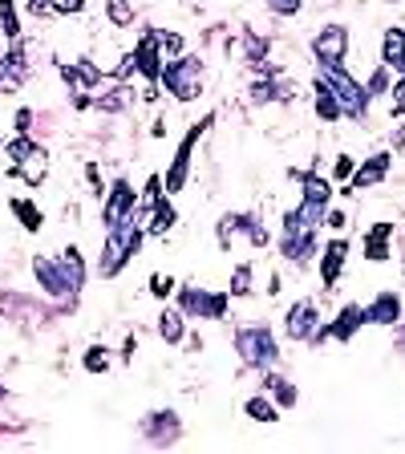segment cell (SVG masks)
<instances>
[{
    "label": "cell",
    "instance_id": "cell-39",
    "mask_svg": "<svg viewBox=\"0 0 405 454\" xmlns=\"http://www.w3.org/2000/svg\"><path fill=\"white\" fill-rule=\"evenodd\" d=\"M105 20L113 28H130L138 20V9H134V0H105Z\"/></svg>",
    "mask_w": 405,
    "mask_h": 454
},
{
    "label": "cell",
    "instance_id": "cell-17",
    "mask_svg": "<svg viewBox=\"0 0 405 454\" xmlns=\"http://www.w3.org/2000/svg\"><path fill=\"white\" fill-rule=\"evenodd\" d=\"M316 252H321V247H316V227H308V231H284L280 236V255L288 268H300L304 272Z\"/></svg>",
    "mask_w": 405,
    "mask_h": 454
},
{
    "label": "cell",
    "instance_id": "cell-37",
    "mask_svg": "<svg viewBox=\"0 0 405 454\" xmlns=\"http://www.w3.org/2000/svg\"><path fill=\"white\" fill-rule=\"evenodd\" d=\"M37 142H33V134H12V138H4V159H9V175H17V167L25 162V154L33 151Z\"/></svg>",
    "mask_w": 405,
    "mask_h": 454
},
{
    "label": "cell",
    "instance_id": "cell-33",
    "mask_svg": "<svg viewBox=\"0 0 405 454\" xmlns=\"http://www.w3.org/2000/svg\"><path fill=\"white\" fill-rule=\"evenodd\" d=\"M244 414L252 418V422H264V426H272V422H280V414H284V410L276 406V402L264 394V389H260V394L244 397Z\"/></svg>",
    "mask_w": 405,
    "mask_h": 454
},
{
    "label": "cell",
    "instance_id": "cell-41",
    "mask_svg": "<svg viewBox=\"0 0 405 454\" xmlns=\"http://www.w3.org/2000/svg\"><path fill=\"white\" fill-rule=\"evenodd\" d=\"M110 357L113 353L105 349V345H90V349L82 353V369L85 373H110Z\"/></svg>",
    "mask_w": 405,
    "mask_h": 454
},
{
    "label": "cell",
    "instance_id": "cell-45",
    "mask_svg": "<svg viewBox=\"0 0 405 454\" xmlns=\"http://www.w3.org/2000/svg\"><path fill=\"white\" fill-rule=\"evenodd\" d=\"M353 170H357V159H353V154H337V162H332V179H337V183H349Z\"/></svg>",
    "mask_w": 405,
    "mask_h": 454
},
{
    "label": "cell",
    "instance_id": "cell-2",
    "mask_svg": "<svg viewBox=\"0 0 405 454\" xmlns=\"http://www.w3.org/2000/svg\"><path fill=\"white\" fill-rule=\"evenodd\" d=\"M215 118H219V114H215V110H207L203 118H199V122H191V126H187V134H183L179 142H175V154H170L167 170H162V183H167V195H170V199L187 191L191 170H195V151H199V142L207 138L211 126H215Z\"/></svg>",
    "mask_w": 405,
    "mask_h": 454
},
{
    "label": "cell",
    "instance_id": "cell-26",
    "mask_svg": "<svg viewBox=\"0 0 405 454\" xmlns=\"http://www.w3.org/2000/svg\"><path fill=\"white\" fill-rule=\"evenodd\" d=\"M134 106V85L130 82H110L102 94H94L97 114H126Z\"/></svg>",
    "mask_w": 405,
    "mask_h": 454
},
{
    "label": "cell",
    "instance_id": "cell-19",
    "mask_svg": "<svg viewBox=\"0 0 405 454\" xmlns=\"http://www.w3.org/2000/svg\"><path fill=\"white\" fill-rule=\"evenodd\" d=\"M345 260H349V239L337 236L316 252V272H321V284L324 288H337L340 284V272H345Z\"/></svg>",
    "mask_w": 405,
    "mask_h": 454
},
{
    "label": "cell",
    "instance_id": "cell-23",
    "mask_svg": "<svg viewBox=\"0 0 405 454\" xmlns=\"http://www.w3.org/2000/svg\"><path fill=\"white\" fill-rule=\"evenodd\" d=\"M260 389H264V394L272 397L280 410H296V406H300V389L284 378V373H276V365L260 373Z\"/></svg>",
    "mask_w": 405,
    "mask_h": 454
},
{
    "label": "cell",
    "instance_id": "cell-1",
    "mask_svg": "<svg viewBox=\"0 0 405 454\" xmlns=\"http://www.w3.org/2000/svg\"><path fill=\"white\" fill-rule=\"evenodd\" d=\"M142 244H146V223H142V215L122 219L118 227H110V231H105L94 272L102 276V280H113V276H122L126 264H130V260H138Z\"/></svg>",
    "mask_w": 405,
    "mask_h": 454
},
{
    "label": "cell",
    "instance_id": "cell-6",
    "mask_svg": "<svg viewBox=\"0 0 405 454\" xmlns=\"http://www.w3.org/2000/svg\"><path fill=\"white\" fill-rule=\"evenodd\" d=\"M175 304L187 312V321L215 325V321H227V312H231V293H211V288H199V284H191V280H179Z\"/></svg>",
    "mask_w": 405,
    "mask_h": 454
},
{
    "label": "cell",
    "instance_id": "cell-12",
    "mask_svg": "<svg viewBox=\"0 0 405 454\" xmlns=\"http://www.w3.org/2000/svg\"><path fill=\"white\" fill-rule=\"evenodd\" d=\"M312 57L316 66H345L349 57V28L345 25H324L321 33H312Z\"/></svg>",
    "mask_w": 405,
    "mask_h": 454
},
{
    "label": "cell",
    "instance_id": "cell-3",
    "mask_svg": "<svg viewBox=\"0 0 405 454\" xmlns=\"http://www.w3.org/2000/svg\"><path fill=\"white\" fill-rule=\"evenodd\" d=\"M159 85L167 90L179 106H191L203 98V85H207V61L203 53H183V57H167L162 66Z\"/></svg>",
    "mask_w": 405,
    "mask_h": 454
},
{
    "label": "cell",
    "instance_id": "cell-52",
    "mask_svg": "<svg viewBox=\"0 0 405 454\" xmlns=\"http://www.w3.org/2000/svg\"><path fill=\"white\" fill-rule=\"evenodd\" d=\"M345 219H349V215H345L340 207H329V211H324V227H332V231H340V227H345Z\"/></svg>",
    "mask_w": 405,
    "mask_h": 454
},
{
    "label": "cell",
    "instance_id": "cell-54",
    "mask_svg": "<svg viewBox=\"0 0 405 454\" xmlns=\"http://www.w3.org/2000/svg\"><path fill=\"white\" fill-rule=\"evenodd\" d=\"M151 134H154V138H162V134H167V122H162V118H154V126H151Z\"/></svg>",
    "mask_w": 405,
    "mask_h": 454
},
{
    "label": "cell",
    "instance_id": "cell-13",
    "mask_svg": "<svg viewBox=\"0 0 405 454\" xmlns=\"http://www.w3.org/2000/svg\"><path fill=\"white\" fill-rule=\"evenodd\" d=\"M57 74H61V82L69 85V94H82V90H90L94 94L102 82H110V74H105L102 66H97L94 57H77V61H57Z\"/></svg>",
    "mask_w": 405,
    "mask_h": 454
},
{
    "label": "cell",
    "instance_id": "cell-40",
    "mask_svg": "<svg viewBox=\"0 0 405 454\" xmlns=\"http://www.w3.org/2000/svg\"><path fill=\"white\" fill-rule=\"evenodd\" d=\"M146 288H151L154 301L167 304L170 296L179 293V276H170V272H151V280H146Z\"/></svg>",
    "mask_w": 405,
    "mask_h": 454
},
{
    "label": "cell",
    "instance_id": "cell-53",
    "mask_svg": "<svg viewBox=\"0 0 405 454\" xmlns=\"http://www.w3.org/2000/svg\"><path fill=\"white\" fill-rule=\"evenodd\" d=\"M134 349H138V337H134V333H126V340H122V361H126V365L134 361Z\"/></svg>",
    "mask_w": 405,
    "mask_h": 454
},
{
    "label": "cell",
    "instance_id": "cell-44",
    "mask_svg": "<svg viewBox=\"0 0 405 454\" xmlns=\"http://www.w3.org/2000/svg\"><path fill=\"white\" fill-rule=\"evenodd\" d=\"M300 9H304V0H268V12H272V17H280V20L300 17Z\"/></svg>",
    "mask_w": 405,
    "mask_h": 454
},
{
    "label": "cell",
    "instance_id": "cell-20",
    "mask_svg": "<svg viewBox=\"0 0 405 454\" xmlns=\"http://www.w3.org/2000/svg\"><path fill=\"white\" fill-rule=\"evenodd\" d=\"M389 167H393V154H389V151H378L373 159L357 162V170H353V179H349V187H345V195L365 191V187H381V183L389 179Z\"/></svg>",
    "mask_w": 405,
    "mask_h": 454
},
{
    "label": "cell",
    "instance_id": "cell-31",
    "mask_svg": "<svg viewBox=\"0 0 405 454\" xmlns=\"http://www.w3.org/2000/svg\"><path fill=\"white\" fill-rule=\"evenodd\" d=\"M17 179H25L28 187H41V183L49 179V151L45 146H33V151L25 154V162L17 167Z\"/></svg>",
    "mask_w": 405,
    "mask_h": 454
},
{
    "label": "cell",
    "instance_id": "cell-51",
    "mask_svg": "<svg viewBox=\"0 0 405 454\" xmlns=\"http://www.w3.org/2000/svg\"><path fill=\"white\" fill-rule=\"evenodd\" d=\"M85 179H90L94 195H105V183H102V175H97V162H85Z\"/></svg>",
    "mask_w": 405,
    "mask_h": 454
},
{
    "label": "cell",
    "instance_id": "cell-4",
    "mask_svg": "<svg viewBox=\"0 0 405 454\" xmlns=\"http://www.w3.org/2000/svg\"><path fill=\"white\" fill-rule=\"evenodd\" d=\"M231 345H236L244 369H260V373H264V369L280 365V340H276V333L260 321L239 325L236 337H231Z\"/></svg>",
    "mask_w": 405,
    "mask_h": 454
},
{
    "label": "cell",
    "instance_id": "cell-25",
    "mask_svg": "<svg viewBox=\"0 0 405 454\" xmlns=\"http://www.w3.org/2000/svg\"><path fill=\"white\" fill-rule=\"evenodd\" d=\"M142 223H146V236H170L175 227H179V207H175V199L162 195L159 203H154L146 215H142Z\"/></svg>",
    "mask_w": 405,
    "mask_h": 454
},
{
    "label": "cell",
    "instance_id": "cell-21",
    "mask_svg": "<svg viewBox=\"0 0 405 454\" xmlns=\"http://www.w3.org/2000/svg\"><path fill=\"white\" fill-rule=\"evenodd\" d=\"M401 317L405 309L397 293H378L365 304V325H378V329H393V325H401Z\"/></svg>",
    "mask_w": 405,
    "mask_h": 454
},
{
    "label": "cell",
    "instance_id": "cell-24",
    "mask_svg": "<svg viewBox=\"0 0 405 454\" xmlns=\"http://www.w3.org/2000/svg\"><path fill=\"white\" fill-rule=\"evenodd\" d=\"M187 333H191V325H187V312L179 309V304H162V312H159V337L167 340L170 349H179V345H187Z\"/></svg>",
    "mask_w": 405,
    "mask_h": 454
},
{
    "label": "cell",
    "instance_id": "cell-10",
    "mask_svg": "<svg viewBox=\"0 0 405 454\" xmlns=\"http://www.w3.org/2000/svg\"><path fill=\"white\" fill-rule=\"evenodd\" d=\"M33 280L41 284L45 301L61 304V312H74L77 309V293L69 288V280H66V272H61V264H57V260H49V255H33Z\"/></svg>",
    "mask_w": 405,
    "mask_h": 454
},
{
    "label": "cell",
    "instance_id": "cell-16",
    "mask_svg": "<svg viewBox=\"0 0 405 454\" xmlns=\"http://www.w3.org/2000/svg\"><path fill=\"white\" fill-rule=\"evenodd\" d=\"M361 325H365V309H361V304H353V301L340 304V312L332 317V325H321V329H316L312 345H324V340H353Z\"/></svg>",
    "mask_w": 405,
    "mask_h": 454
},
{
    "label": "cell",
    "instance_id": "cell-29",
    "mask_svg": "<svg viewBox=\"0 0 405 454\" xmlns=\"http://www.w3.org/2000/svg\"><path fill=\"white\" fill-rule=\"evenodd\" d=\"M231 219H236V236L247 239L252 247H268V244H272V231L264 227L260 211H231Z\"/></svg>",
    "mask_w": 405,
    "mask_h": 454
},
{
    "label": "cell",
    "instance_id": "cell-14",
    "mask_svg": "<svg viewBox=\"0 0 405 454\" xmlns=\"http://www.w3.org/2000/svg\"><path fill=\"white\" fill-rule=\"evenodd\" d=\"M28 74H33V66H28V45H25V37H20L0 53V94H17L20 85L28 82Z\"/></svg>",
    "mask_w": 405,
    "mask_h": 454
},
{
    "label": "cell",
    "instance_id": "cell-35",
    "mask_svg": "<svg viewBox=\"0 0 405 454\" xmlns=\"http://www.w3.org/2000/svg\"><path fill=\"white\" fill-rule=\"evenodd\" d=\"M227 293H231V301H247V296H255V268L247 264V260L236 264V272H231V280H227Z\"/></svg>",
    "mask_w": 405,
    "mask_h": 454
},
{
    "label": "cell",
    "instance_id": "cell-43",
    "mask_svg": "<svg viewBox=\"0 0 405 454\" xmlns=\"http://www.w3.org/2000/svg\"><path fill=\"white\" fill-rule=\"evenodd\" d=\"M159 41H162V57H183L187 53V37L175 33V28H159Z\"/></svg>",
    "mask_w": 405,
    "mask_h": 454
},
{
    "label": "cell",
    "instance_id": "cell-38",
    "mask_svg": "<svg viewBox=\"0 0 405 454\" xmlns=\"http://www.w3.org/2000/svg\"><path fill=\"white\" fill-rule=\"evenodd\" d=\"M0 37L9 41V45L25 37V28H20V12H17L12 0H0Z\"/></svg>",
    "mask_w": 405,
    "mask_h": 454
},
{
    "label": "cell",
    "instance_id": "cell-49",
    "mask_svg": "<svg viewBox=\"0 0 405 454\" xmlns=\"http://www.w3.org/2000/svg\"><path fill=\"white\" fill-rule=\"evenodd\" d=\"M389 98H393V110L405 114V74H397V82H393V90H389Z\"/></svg>",
    "mask_w": 405,
    "mask_h": 454
},
{
    "label": "cell",
    "instance_id": "cell-32",
    "mask_svg": "<svg viewBox=\"0 0 405 454\" xmlns=\"http://www.w3.org/2000/svg\"><path fill=\"white\" fill-rule=\"evenodd\" d=\"M312 110H316V118H321L324 126H329V122H340V118H345L340 102L332 98V90H329L324 82H312Z\"/></svg>",
    "mask_w": 405,
    "mask_h": 454
},
{
    "label": "cell",
    "instance_id": "cell-42",
    "mask_svg": "<svg viewBox=\"0 0 405 454\" xmlns=\"http://www.w3.org/2000/svg\"><path fill=\"white\" fill-rule=\"evenodd\" d=\"M236 219H231V211H227V215H219V223H215V244L223 247V252H231V247H236Z\"/></svg>",
    "mask_w": 405,
    "mask_h": 454
},
{
    "label": "cell",
    "instance_id": "cell-56",
    "mask_svg": "<svg viewBox=\"0 0 405 454\" xmlns=\"http://www.w3.org/2000/svg\"><path fill=\"white\" fill-rule=\"evenodd\" d=\"M0 146H4V138H0Z\"/></svg>",
    "mask_w": 405,
    "mask_h": 454
},
{
    "label": "cell",
    "instance_id": "cell-22",
    "mask_svg": "<svg viewBox=\"0 0 405 454\" xmlns=\"http://www.w3.org/2000/svg\"><path fill=\"white\" fill-rule=\"evenodd\" d=\"M247 98H252V106L288 102V98H292V85L280 82V74H255V82L247 85Z\"/></svg>",
    "mask_w": 405,
    "mask_h": 454
},
{
    "label": "cell",
    "instance_id": "cell-18",
    "mask_svg": "<svg viewBox=\"0 0 405 454\" xmlns=\"http://www.w3.org/2000/svg\"><path fill=\"white\" fill-rule=\"evenodd\" d=\"M239 53H244V66L252 69V74H280V69L268 61V53H272V37L255 33V28H244V33H239Z\"/></svg>",
    "mask_w": 405,
    "mask_h": 454
},
{
    "label": "cell",
    "instance_id": "cell-8",
    "mask_svg": "<svg viewBox=\"0 0 405 454\" xmlns=\"http://www.w3.org/2000/svg\"><path fill=\"white\" fill-rule=\"evenodd\" d=\"M292 179L300 183V211L312 227H324V211L332 207V179L316 175V170H292Z\"/></svg>",
    "mask_w": 405,
    "mask_h": 454
},
{
    "label": "cell",
    "instance_id": "cell-47",
    "mask_svg": "<svg viewBox=\"0 0 405 454\" xmlns=\"http://www.w3.org/2000/svg\"><path fill=\"white\" fill-rule=\"evenodd\" d=\"M53 4V17H77L85 12V0H49Z\"/></svg>",
    "mask_w": 405,
    "mask_h": 454
},
{
    "label": "cell",
    "instance_id": "cell-9",
    "mask_svg": "<svg viewBox=\"0 0 405 454\" xmlns=\"http://www.w3.org/2000/svg\"><path fill=\"white\" fill-rule=\"evenodd\" d=\"M138 434L146 446H154V450H170V446H179L183 442V418L179 410H151V414H142L138 422Z\"/></svg>",
    "mask_w": 405,
    "mask_h": 454
},
{
    "label": "cell",
    "instance_id": "cell-50",
    "mask_svg": "<svg viewBox=\"0 0 405 454\" xmlns=\"http://www.w3.org/2000/svg\"><path fill=\"white\" fill-rule=\"evenodd\" d=\"M28 17L49 20V17H53V4H49V0H28Z\"/></svg>",
    "mask_w": 405,
    "mask_h": 454
},
{
    "label": "cell",
    "instance_id": "cell-34",
    "mask_svg": "<svg viewBox=\"0 0 405 454\" xmlns=\"http://www.w3.org/2000/svg\"><path fill=\"white\" fill-rule=\"evenodd\" d=\"M9 211H12V215H17V223L25 227V231H33V236H37L41 227H45V215H41V207H37V203H33V199H28V195L9 199Z\"/></svg>",
    "mask_w": 405,
    "mask_h": 454
},
{
    "label": "cell",
    "instance_id": "cell-27",
    "mask_svg": "<svg viewBox=\"0 0 405 454\" xmlns=\"http://www.w3.org/2000/svg\"><path fill=\"white\" fill-rule=\"evenodd\" d=\"M389 239H393V223H386V219H381V223H373L365 231V260L369 264H389V260H393V252H389Z\"/></svg>",
    "mask_w": 405,
    "mask_h": 454
},
{
    "label": "cell",
    "instance_id": "cell-15",
    "mask_svg": "<svg viewBox=\"0 0 405 454\" xmlns=\"http://www.w3.org/2000/svg\"><path fill=\"white\" fill-rule=\"evenodd\" d=\"M316 329H321V317H316V301H308V296L284 312V337L296 340V345H312Z\"/></svg>",
    "mask_w": 405,
    "mask_h": 454
},
{
    "label": "cell",
    "instance_id": "cell-28",
    "mask_svg": "<svg viewBox=\"0 0 405 454\" xmlns=\"http://www.w3.org/2000/svg\"><path fill=\"white\" fill-rule=\"evenodd\" d=\"M381 66L389 74H405V28L401 25H389L381 33Z\"/></svg>",
    "mask_w": 405,
    "mask_h": 454
},
{
    "label": "cell",
    "instance_id": "cell-11",
    "mask_svg": "<svg viewBox=\"0 0 405 454\" xmlns=\"http://www.w3.org/2000/svg\"><path fill=\"white\" fill-rule=\"evenodd\" d=\"M130 215H138V191H134V183L126 175H118L102 195V227L110 231V227H118Z\"/></svg>",
    "mask_w": 405,
    "mask_h": 454
},
{
    "label": "cell",
    "instance_id": "cell-5",
    "mask_svg": "<svg viewBox=\"0 0 405 454\" xmlns=\"http://www.w3.org/2000/svg\"><path fill=\"white\" fill-rule=\"evenodd\" d=\"M316 82H324L332 90L345 118H353V122H365L369 118V90L345 66H316Z\"/></svg>",
    "mask_w": 405,
    "mask_h": 454
},
{
    "label": "cell",
    "instance_id": "cell-55",
    "mask_svg": "<svg viewBox=\"0 0 405 454\" xmlns=\"http://www.w3.org/2000/svg\"><path fill=\"white\" fill-rule=\"evenodd\" d=\"M0 402H9V386L4 381H0Z\"/></svg>",
    "mask_w": 405,
    "mask_h": 454
},
{
    "label": "cell",
    "instance_id": "cell-7",
    "mask_svg": "<svg viewBox=\"0 0 405 454\" xmlns=\"http://www.w3.org/2000/svg\"><path fill=\"white\" fill-rule=\"evenodd\" d=\"M134 57V77H142L146 82V90H142V102H159V77H162V66H167V57H162V41H159V28H142L138 45L130 49Z\"/></svg>",
    "mask_w": 405,
    "mask_h": 454
},
{
    "label": "cell",
    "instance_id": "cell-48",
    "mask_svg": "<svg viewBox=\"0 0 405 454\" xmlns=\"http://www.w3.org/2000/svg\"><path fill=\"white\" fill-rule=\"evenodd\" d=\"M33 122H37V114L28 110V106H20L17 118H12V126H17V134H33Z\"/></svg>",
    "mask_w": 405,
    "mask_h": 454
},
{
    "label": "cell",
    "instance_id": "cell-30",
    "mask_svg": "<svg viewBox=\"0 0 405 454\" xmlns=\"http://www.w3.org/2000/svg\"><path fill=\"white\" fill-rule=\"evenodd\" d=\"M57 264H61V272H66L69 288H74V293H82L85 280H90V264H85L82 247H77V244H66V247H61V255H57Z\"/></svg>",
    "mask_w": 405,
    "mask_h": 454
},
{
    "label": "cell",
    "instance_id": "cell-36",
    "mask_svg": "<svg viewBox=\"0 0 405 454\" xmlns=\"http://www.w3.org/2000/svg\"><path fill=\"white\" fill-rule=\"evenodd\" d=\"M162 195H167V183H162V170H154V175H146V183L138 191V215H146Z\"/></svg>",
    "mask_w": 405,
    "mask_h": 454
},
{
    "label": "cell",
    "instance_id": "cell-46",
    "mask_svg": "<svg viewBox=\"0 0 405 454\" xmlns=\"http://www.w3.org/2000/svg\"><path fill=\"white\" fill-rule=\"evenodd\" d=\"M365 90H369V98L389 94V90H393V85H389V69H386V66H378V74H373V77L365 82Z\"/></svg>",
    "mask_w": 405,
    "mask_h": 454
}]
</instances>
